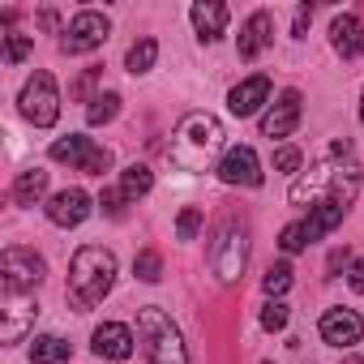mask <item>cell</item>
<instances>
[{"mask_svg": "<svg viewBox=\"0 0 364 364\" xmlns=\"http://www.w3.org/2000/svg\"><path fill=\"white\" fill-rule=\"evenodd\" d=\"M223 146H228L223 120L210 116V112H189L185 120L176 124L171 141H167V159L180 171H206V167L223 163V154H228Z\"/></svg>", "mask_w": 364, "mask_h": 364, "instance_id": "6da1fadb", "label": "cell"}, {"mask_svg": "<svg viewBox=\"0 0 364 364\" xmlns=\"http://www.w3.org/2000/svg\"><path fill=\"white\" fill-rule=\"evenodd\" d=\"M112 283H116V257H112V249L86 245V249L73 253V262H69V296H73L77 309L103 304V296L112 291Z\"/></svg>", "mask_w": 364, "mask_h": 364, "instance_id": "7a4b0ae2", "label": "cell"}, {"mask_svg": "<svg viewBox=\"0 0 364 364\" xmlns=\"http://www.w3.org/2000/svg\"><path fill=\"white\" fill-rule=\"evenodd\" d=\"M137 334L146 343V360L150 364H189V347L180 338L176 321L163 313V309H141L137 313Z\"/></svg>", "mask_w": 364, "mask_h": 364, "instance_id": "3957f363", "label": "cell"}, {"mask_svg": "<svg viewBox=\"0 0 364 364\" xmlns=\"http://www.w3.org/2000/svg\"><path fill=\"white\" fill-rule=\"evenodd\" d=\"M355 189H360V171H355V167H347V171L317 167V171H309L304 180H296V185H291V202H296V206H304V202L317 206V202H326V198L351 202Z\"/></svg>", "mask_w": 364, "mask_h": 364, "instance_id": "277c9868", "label": "cell"}, {"mask_svg": "<svg viewBox=\"0 0 364 364\" xmlns=\"http://www.w3.org/2000/svg\"><path fill=\"white\" fill-rule=\"evenodd\" d=\"M18 107H22V116H26L35 129H52V124L60 120V90H56V77H52V73L26 77Z\"/></svg>", "mask_w": 364, "mask_h": 364, "instance_id": "5b68a950", "label": "cell"}, {"mask_svg": "<svg viewBox=\"0 0 364 364\" xmlns=\"http://www.w3.org/2000/svg\"><path fill=\"white\" fill-rule=\"evenodd\" d=\"M210 262H215V274L219 283H236L249 266V236L240 223H223L219 236H215V249H210Z\"/></svg>", "mask_w": 364, "mask_h": 364, "instance_id": "8992f818", "label": "cell"}, {"mask_svg": "<svg viewBox=\"0 0 364 364\" xmlns=\"http://www.w3.org/2000/svg\"><path fill=\"white\" fill-rule=\"evenodd\" d=\"M52 159H56V163H69V167H77V171H86V176H103V171L112 167V150H107V146H95V141L82 137V133L56 137V141H52Z\"/></svg>", "mask_w": 364, "mask_h": 364, "instance_id": "52a82bcc", "label": "cell"}, {"mask_svg": "<svg viewBox=\"0 0 364 364\" xmlns=\"http://www.w3.org/2000/svg\"><path fill=\"white\" fill-rule=\"evenodd\" d=\"M48 266L35 249H5L0 257V279H5V291H35L43 283Z\"/></svg>", "mask_w": 364, "mask_h": 364, "instance_id": "ba28073f", "label": "cell"}, {"mask_svg": "<svg viewBox=\"0 0 364 364\" xmlns=\"http://www.w3.org/2000/svg\"><path fill=\"white\" fill-rule=\"evenodd\" d=\"M107 35H112V22H107L103 14H95V9H82V14L69 22V31L60 35V52H69V56L95 52V48L107 43Z\"/></svg>", "mask_w": 364, "mask_h": 364, "instance_id": "9c48e42d", "label": "cell"}, {"mask_svg": "<svg viewBox=\"0 0 364 364\" xmlns=\"http://www.w3.org/2000/svg\"><path fill=\"white\" fill-rule=\"evenodd\" d=\"M300 112H304V99H300V90H283L270 107H266V116H262V137H291L296 133V124H300Z\"/></svg>", "mask_w": 364, "mask_h": 364, "instance_id": "30bf717a", "label": "cell"}, {"mask_svg": "<svg viewBox=\"0 0 364 364\" xmlns=\"http://www.w3.org/2000/svg\"><path fill=\"white\" fill-rule=\"evenodd\" d=\"M35 317H39V304L26 291H5V321H0V338H5V343H22L35 330Z\"/></svg>", "mask_w": 364, "mask_h": 364, "instance_id": "8fae6325", "label": "cell"}, {"mask_svg": "<svg viewBox=\"0 0 364 364\" xmlns=\"http://www.w3.org/2000/svg\"><path fill=\"white\" fill-rule=\"evenodd\" d=\"M317 330H321V338L330 347H355L364 338V317L355 309H326L321 321H317Z\"/></svg>", "mask_w": 364, "mask_h": 364, "instance_id": "7c38bea8", "label": "cell"}, {"mask_svg": "<svg viewBox=\"0 0 364 364\" xmlns=\"http://www.w3.org/2000/svg\"><path fill=\"white\" fill-rule=\"evenodd\" d=\"M215 171L223 176V185H245V189H257L262 185V163H257L253 146H232Z\"/></svg>", "mask_w": 364, "mask_h": 364, "instance_id": "4fadbf2b", "label": "cell"}, {"mask_svg": "<svg viewBox=\"0 0 364 364\" xmlns=\"http://www.w3.org/2000/svg\"><path fill=\"white\" fill-rule=\"evenodd\" d=\"M86 215H90V193L86 189H60L48 202V219L56 228H77V223H86Z\"/></svg>", "mask_w": 364, "mask_h": 364, "instance_id": "5bb4252c", "label": "cell"}, {"mask_svg": "<svg viewBox=\"0 0 364 364\" xmlns=\"http://www.w3.org/2000/svg\"><path fill=\"white\" fill-rule=\"evenodd\" d=\"M90 347H95L99 360H129V355H133V330L120 326V321H103V326L95 330Z\"/></svg>", "mask_w": 364, "mask_h": 364, "instance_id": "9a60e30c", "label": "cell"}, {"mask_svg": "<svg viewBox=\"0 0 364 364\" xmlns=\"http://www.w3.org/2000/svg\"><path fill=\"white\" fill-rule=\"evenodd\" d=\"M330 43H334V52H338L343 60H355V56L364 52V22H360L355 14H338V18L330 22Z\"/></svg>", "mask_w": 364, "mask_h": 364, "instance_id": "2e32d148", "label": "cell"}, {"mask_svg": "<svg viewBox=\"0 0 364 364\" xmlns=\"http://www.w3.org/2000/svg\"><path fill=\"white\" fill-rule=\"evenodd\" d=\"M274 43V22H270V14H253L245 26H240V60H257L266 48Z\"/></svg>", "mask_w": 364, "mask_h": 364, "instance_id": "e0dca14e", "label": "cell"}, {"mask_svg": "<svg viewBox=\"0 0 364 364\" xmlns=\"http://www.w3.org/2000/svg\"><path fill=\"white\" fill-rule=\"evenodd\" d=\"M266 99H270V77H266V73H253V77H245V82L228 95V107H232V116H253Z\"/></svg>", "mask_w": 364, "mask_h": 364, "instance_id": "ac0fdd59", "label": "cell"}, {"mask_svg": "<svg viewBox=\"0 0 364 364\" xmlns=\"http://www.w3.org/2000/svg\"><path fill=\"white\" fill-rule=\"evenodd\" d=\"M343 215H347V202H338V198H326V202L309 206V219H304V236H309V245L321 240L326 232H334V228L343 223Z\"/></svg>", "mask_w": 364, "mask_h": 364, "instance_id": "d6986e66", "label": "cell"}, {"mask_svg": "<svg viewBox=\"0 0 364 364\" xmlns=\"http://www.w3.org/2000/svg\"><path fill=\"white\" fill-rule=\"evenodd\" d=\"M189 18H193L198 35H202L206 43L223 39V31H228V5H219V0H198V5L189 9Z\"/></svg>", "mask_w": 364, "mask_h": 364, "instance_id": "ffe728a7", "label": "cell"}, {"mask_svg": "<svg viewBox=\"0 0 364 364\" xmlns=\"http://www.w3.org/2000/svg\"><path fill=\"white\" fill-rule=\"evenodd\" d=\"M43 193H48V171H43V167H26V171L14 180V202H18V206H35Z\"/></svg>", "mask_w": 364, "mask_h": 364, "instance_id": "44dd1931", "label": "cell"}, {"mask_svg": "<svg viewBox=\"0 0 364 364\" xmlns=\"http://www.w3.org/2000/svg\"><path fill=\"white\" fill-rule=\"evenodd\" d=\"M31 360L35 364H69L73 360V347L60 338V334H39L31 343Z\"/></svg>", "mask_w": 364, "mask_h": 364, "instance_id": "7402d4cb", "label": "cell"}, {"mask_svg": "<svg viewBox=\"0 0 364 364\" xmlns=\"http://www.w3.org/2000/svg\"><path fill=\"white\" fill-rule=\"evenodd\" d=\"M150 185H154V176H150V167H146V163H133V167H124V176H120V193H124L129 202L146 198V193H150Z\"/></svg>", "mask_w": 364, "mask_h": 364, "instance_id": "603a6c76", "label": "cell"}, {"mask_svg": "<svg viewBox=\"0 0 364 364\" xmlns=\"http://www.w3.org/2000/svg\"><path fill=\"white\" fill-rule=\"evenodd\" d=\"M154 60H159V43H154V39H137V43L129 48V56H124V69H129V73H150Z\"/></svg>", "mask_w": 364, "mask_h": 364, "instance_id": "cb8c5ba5", "label": "cell"}, {"mask_svg": "<svg viewBox=\"0 0 364 364\" xmlns=\"http://www.w3.org/2000/svg\"><path fill=\"white\" fill-rule=\"evenodd\" d=\"M116 112H120V95H95L90 99V107H86V120L90 124H107V120H116Z\"/></svg>", "mask_w": 364, "mask_h": 364, "instance_id": "d4e9b609", "label": "cell"}, {"mask_svg": "<svg viewBox=\"0 0 364 364\" xmlns=\"http://www.w3.org/2000/svg\"><path fill=\"white\" fill-rule=\"evenodd\" d=\"M133 274H137L141 283H159V274H163V257H159L154 249H141L137 262H133Z\"/></svg>", "mask_w": 364, "mask_h": 364, "instance_id": "484cf974", "label": "cell"}, {"mask_svg": "<svg viewBox=\"0 0 364 364\" xmlns=\"http://www.w3.org/2000/svg\"><path fill=\"white\" fill-rule=\"evenodd\" d=\"M287 287H291V266H287V262L270 266V270H266V279H262V291H266V296L274 300V296H283Z\"/></svg>", "mask_w": 364, "mask_h": 364, "instance_id": "4316f807", "label": "cell"}, {"mask_svg": "<svg viewBox=\"0 0 364 364\" xmlns=\"http://www.w3.org/2000/svg\"><path fill=\"white\" fill-rule=\"evenodd\" d=\"M198 232H202V210L185 206V210H180V219H176V236H180V240H193Z\"/></svg>", "mask_w": 364, "mask_h": 364, "instance_id": "83f0119b", "label": "cell"}, {"mask_svg": "<svg viewBox=\"0 0 364 364\" xmlns=\"http://www.w3.org/2000/svg\"><path fill=\"white\" fill-rule=\"evenodd\" d=\"M279 249H283V253H300V249H309L304 223H291V228H283V236H279Z\"/></svg>", "mask_w": 364, "mask_h": 364, "instance_id": "f1b7e54d", "label": "cell"}, {"mask_svg": "<svg viewBox=\"0 0 364 364\" xmlns=\"http://www.w3.org/2000/svg\"><path fill=\"white\" fill-rule=\"evenodd\" d=\"M283 326H287V304H283V300H270V304L262 309V330L274 334V330H283Z\"/></svg>", "mask_w": 364, "mask_h": 364, "instance_id": "f546056e", "label": "cell"}, {"mask_svg": "<svg viewBox=\"0 0 364 364\" xmlns=\"http://www.w3.org/2000/svg\"><path fill=\"white\" fill-rule=\"evenodd\" d=\"M274 167L287 171V176H296V171H300V150H296V146H279V150H274Z\"/></svg>", "mask_w": 364, "mask_h": 364, "instance_id": "4dcf8cb0", "label": "cell"}, {"mask_svg": "<svg viewBox=\"0 0 364 364\" xmlns=\"http://www.w3.org/2000/svg\"><path fill=\"white\" fill-rule=\"evenodd\" d=\"M124 202H129V198L120 193V185H116V189H103V198H99V206H103L107 215H116V219L124 215Z\"/></svg>", "mask_w": 364, "mask_h": 364, "instance_id": "1f68e13d", "label": "cell"}, {"mask_svg": "<svg viewBox=\"0 0 364 364\" xmlns=\"http://www.w3.org/2000/svg\"><path fill=\"white\" fill-rule=\"evenodd\" d=\"M26 52H31V39H26V35H9L5 60H9V65H18V60H26Z\"/></svg>", "mask_w": 364, "mask_h": 364, "instance_id": "d6a6232c", "label": "cell"}, {"mask_svg": "<svg viewBox=\"0 0 364 364\" xmlns=\"http://www.w3.org/2000/svg\"><path fill=\"white\" fill-rule=\"evenodd\" d=\"M347 283H351V291H364V257H355V262H351Z\"/></svg>", "mask_w": 364, "mask_h": 364, "instance_id": "836d02e7", "label": "cell"}, {"mask_svg": "<svg viewBox=\"0 0 364 364\" xmlns=\"http://www.w3.org/2000/svg\"><path fill=\"white\" fill-rule=\"evenodd\" d=\"M95 77H99V69H90V73H86V77H82V82H77V95H86V90H90V86H95Z\"/></svg>", "mask_w": 364, "mask_h": 364, "instance_id": "e575fe53", "label": "cell"}, {"mask_svg": "<svg viewBox=\"0 0 364 364\" xmlns=\"http://www.w3.org/2000/svg\"><path fill=\"white\" fill-rule=\"evenodd\" d=\"M304 26H309V9H300V14H296V35H304Z\"/></svg>", "mask_w": 364, "mask_h": 364, "instance_id": "d590c367", "label": "cell"}, {"mask_svg": "<svg viewBox=\"0 0 364 364\" xmlns=\"http://www.w3.org/2000/svg\"><path fill=\"white\" fill-rule=\"evenodd\" d=\"M347 364H364V355H351V360H347Z\"/></svg>", "mask_w": 364, "mask_h": 364, "instance_id": "8d00e7d4", "label": "cell"}, {"mask_svg": "<svg viewBox=\"0 0 364 364\" xmlns=\"http://www.w3.org/2000/svg\"><path fill=\"white\" fill-rule=\"evenodd\" d=\"M360 120H364V95H360Z\"/></svg>", "mask_w": 364, "mask_h": 364, "instance_id": "74e56055", "label": "cell"}]
</instances>
